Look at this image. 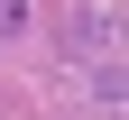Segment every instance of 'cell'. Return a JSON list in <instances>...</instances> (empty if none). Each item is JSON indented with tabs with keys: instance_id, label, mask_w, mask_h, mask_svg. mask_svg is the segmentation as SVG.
I'll list each match as a JSON object with an SVG mask.
<instances>
[{
	"instance_id": "1",
	"label": "cell",
	"mask_w": 129,
	"mask_h": 120,
	"mask_svg": "<svg viewBox=\"0 0 129 120\" xmlns=\"http://www.w3.org/2000/svg\"><path fill=\"white\" fill-rule=\"evenodd\" d=\"M0 37H28V0H0Z\"/></svg>"
}]
</instances>
